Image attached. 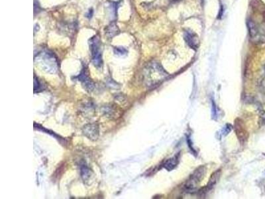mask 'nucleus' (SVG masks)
I'll return each mask as SVG.
<instances>
[{"label": "nucleus", "mask_w": 265, "mask_h": 199, "mask_svg": "<svg viewBox=\"0 0 265 199\" xmlns=\"http://www.w3.org/2000/svg\"><path fill=\"white\" fill-rule=\"evenodd\" d=\"M168 74L159 63L151 62L143 69V80L145 86L151 88L157 86L168 77Z\"/></svg>", "instance_id": "1"}, {"label": "nucleus", "mask_w": 265, "mask_h": 199, "mask_svg": "<svg viewBox=\"0 0 265 199\" xmlns=\"http://www.w3.org/2000/svg\"><path fill=\"white\" fill-rule=\"evenodd\" d=\"M34 62L42 70L47 73H55L59 68L58 61L54 54L48 51H44L34 57Z\"/></svg>", "instance_id": "2"}, {"label": "nucleus", "mask_w": 265, "mask_h": 199, "mask_svg": "<svg viewBox=\"0 0 265 199\" xmlns=\"http://www.w3.org/2000/svg\"><path fill=\"white\" fill-rule=\"evenodd\" d=\"M250 39L256 44L265 43V33L258 25L252 20H248L247 23Z\"/></svg>", "instance_id": "3"}, {"label": "nucleus", "mask_w": 265, "mask_h": 199, "mask_svg": "<svg viewBox=\"0 0 265 199\" xmlns=\"http://www.w3.org/2000/svg\"><path fill=\"white\" fill-rule=\"evenodd\" d=\"M90 49L92 54V62L96 67H100L102 65V53L100 52V42L97 36L92 37L90 40Z\"/></svg>", "instance_id": "4"}, {"label": "nucleus", "mask_w": 265, "mask_h": 199, "mask_svg": "<svg viewBox=\"0 0 265 199\" xmlns=\"http://www.w3.org/2000/svg\"><path fill=\"white\" fill-rule=\"evenodd\" d=\"M206 173V169L204 166L200 167L194 172L189 179L186 182L185 189L187 192H192L194 191L198 184L204 177Z\"/></svg>", "instance_id": "5"}, {"label": "nucleus", "mask_w": 265, "mask_h": 199, "mask_svg": "<svg viewBox=\"0 0 265 199\" xmlns=\"http://www.w3.org/2000/svg\"><path fill=\"white\" fill-rule=\"evenodd\" d=\"M83 134L90 140H97L99 136V128L96 123H89L83 128Z\"/></svg>", "instance_id": "6"}, {"label": "nucleus", "mask_w": 265, "mask_h": 199, "mask_svg": "<svg viewBox=\"0 0 265 199\" xmlns=\"http://www.w3.org/2000/svg\"><path fill=\"white\" fill-rule=\"evenodd\" d=\"M234 129L239 140L242 144L244 143L247 140V132L243 128V123L240 119L235 120Z\"/></svg>", "instance_id": "7"}, {"label": "nucleus", "mask_w": 265, "mask_h": 199, "mask_svg": "<svg viewBox=\"0 0 265 199\" xmlns=\"http://www.w3.org/2000/svg\"><path fill=\"white\" fill-rule=\"evenodd\" d=\"M184 39L190 47L196 49L198 47V39L196 34L191 31H186L184 33Z\"/></svg>", "instance_id": "8"}, {"label": "nucleus", "mask_w": 265, "mask_h": 199, "mask_svg": "<svg viewBox=\"0 0 265 199\" xmlns=\"http://www.w3.org/2000/svg\"><path fill=\"white\" fill-rule=\"evenodd\" d=\"M105 33L107 34V35L110 37V38H113L115 36L117 35L119 33V29L117 25L115 22H112L111 23L109 24L105 29Z\"/></svg>", "instance_id": "9"}, {"label": "nucleus", "mask_w": 265, "mask_h": 199, "mask_svg": "<svg viewBox=\"0 0 265 199\" xmlns=\"http://www.w3.org/2000/svg\"><path fill=\"white\" fill-rule=\"evenodd\" d=\"M221 176V171L220 170H217L214 173H213L211 176V177L209 178V182L207 183V191L208 190H211L212 189L214 188V187L216 183H217Z\"/></svg>", "instance_id": "10"}, {"label": "nucleus", "mask_w": 265, "mask_h": 199, "mask_svg": "<svg viewBox=\"0 0 265 199\" xmlns=\"http://www.w3.org/2000/svg\"><path fill=\"white\" fill-rule=\"evenodd\" d=\"M178 163V156H174L171 159H169L168 160H167L165 163L164 164V167L168 171H172L177 166Z\"/></svg>", "instance_id": "11"}, {"label": "nucleus", "mask_w": 265, "mask_h": 199, "mask_svg": "<svg viewBox=\"0 0 265 199\" xmlns=\"http://www.w3.org/2000/svg\"><path fill=\"white\" fill-rule=\"evenodd\" d=\"M78 79L79 80H80V81H82L83 83V84H85L86 88H88L90 90L93 88L94 85L92 84V83L90 82V80L89 79L88 76L86 75V72L84 70H83L82 72V73L80 74Z\"/></svg>", "instance_id": "12"}, {"label": "nucleus", "mask_w": 265, "mask_h": 199, "mask_svg": "<svg viewBox=\"0 0 265 199\" xmlns=\"http://www.w3.org/2000/svg\"><path fill=\"white\" fill-rule=\"evenodd\" d=\"M81 176L83 181H87L90 177V171L85 165L81 166Z\"/></svg>", "instance_id": "13"}, {"label": "nucleus", "mask_w": 265, "mask_h": 199, "mask_svg": "<svg viewBox=\"0 0 265 199\" xmlns=\"http://www.w3.org/2000/svg\"><path fill=\"white\" fill-rule=\"evenodd\" d=\"M115 53L119 55H123L127 53V51L123 47H116L115 48Z\"/></svg>", "instance_id": "14"}, {"label": "nucleus", "mask_w": 265, "mask_h": 199, "mask_svg": "<svg viewBox=\"0 0 265 199\" xmlns=\"http://www.w3.org/2000/svg\"><path fill=\"white\" fill-rule=\"evenodd\" d=\"M41 89V85H40L38 79L36 76H34V91L38 92Z\"/></svg>", "instance_id": "15"}, {"label": "nucleus", "mask_w": 265, "mask_h": 199, "mask_svg": "<svg viewBox=\"0 0 265 199\" xmlns=\"http://www.w3.org/2000/svg\"><path fill=\"white\" fill-rule=\"evenodd\" d=\"M223 5L221 4L220 12H219L218 17H217L218 19H221V17H222V15H223Z\"/></svg>", "instance_id": "16"}, {"label": "nucleus", "mask_w": 265, "mask_h": 199, "mask_svg": "<svg viewBox=\"0 0 265 199\" xmlns=\"http://www.w3.org/2000/svg\"><path fill=\"white\" fill-rule=\"evenodd\" d=\"M92 15H93V10H92V9H91V10H89L88 13H87V15H86V17H87L88 18L90 19L92 17Z\"/></svg>", "instance_id": "17"}, {"label": "nucleus", "mask_w": 265, "mask_h": 199, "mask_svg": "<svg viewBox=\"0 0 265 199\" xmlns=\"http://www.w3.org/2000/svg\"><path fill=\"white\" fill-rule=\"evenodd\" d=\"M170 1H178V0H170Z\"/></svg>", "instance_id": "18"}]
</instances>
